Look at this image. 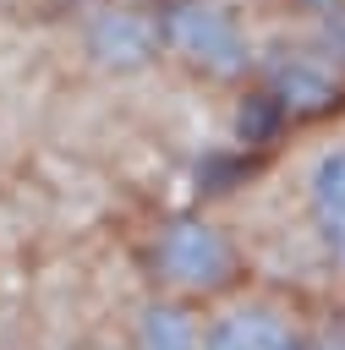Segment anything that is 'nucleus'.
<instances>
[{"instance_id":"1","label":"nucleus","mask_w":345,"mask_h":350,"mask_svg":"<svg viewBox=\"0 0 345 350\" xmlns=\"http://www.w3.org/2000/svg\"><path fill=\"white\" fill-rule=\"evenodd\" d=\"M153 295L181 306H208L230 290H241V246L219 219L203 213H170L148 246H142Z\"/></svg>"},{"instance_id":"2","label":"nucleus","mask_w":345,"mask_h":350,"mask_svg":"<svg viewBox=\"0 0 345 350\" xmlns=\"http://www.w3.org/2000/svg\"><path fill=\"white\" fill-rule=\"evenodd\" d=\"M197 350H312V306L241 284L197 312Z\"/></svg>"},{"instance_id":"3","label":"nucleus","mask_w":345,"mask_h":350,"mask_svg":"<svg viewBox=\"0 0 345 350\" xmlns=\"http://www.w3.org/2000/svg\"><path fill=\"white\" fill-rule=\"evenodd\" d=\"M301 219L334 279H345V131L301 159Z\"/></svg>"},{"instance_id":"4","label":"nucleus","mask_w":345,"mask_h":350,"mask_svg":"<svg viewBox=\"0 0 345 350\" xmlns=\"http://www.w3.org/2000/svg\"><path fill=\"white\" fill-rule=\"evenodd\" d=\"M197 312L203 306H181V301H142L131 317V350H197Z\"/></svg>"},{"instance_id":"5","label":"nucleus","mask_w":345,"mask_h":350,"mask_svg":"<svg viewBox=\"0 0 345 350\" xmlns=\"http://www.w3.org/2000/svg\"><path fill=\"white\" fill-rule=\"evenodd\" d=\"M312 350H345V301L312 312Z\"/></svg>"}]
</instances>
